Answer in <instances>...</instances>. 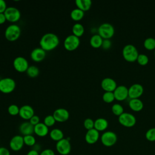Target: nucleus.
I'll use <instances>...</instances> for the list:
<instances>
[{"instance_id":"nucleus-20","label":"nucleus","mask_w":155,"mask_h":155,"mask_svg":"<svg viewBox=\"0 0 155 155\" xmlns=\"http://www.w3.org/2000/svg\"><path fill=\"white\" fill-rule=\"evenodd\" d=\"M19 131L24 136L31 135L34 133V126L29 121L24 122L19 125Z\"/></svg>"},{"instance_id":"nucleus-6","label":"nucleus","mask_w":155,"mask_h":155,"mask_svg":"<svg viewBox=\"0 0 155 155\" xmlns=\"http://www.w3.org/2000/svg\"><path fill=\"white\" fill-rule=\"evenodd\" d=\"M97 31L103 39H110L114 34V28L112 24L105 22L99 25Z\"/></svg>"},{"instance_id":"nucleus-12","label":"nucleus","mask_w":155,"mask_h":155,"mask_svg":"<svg viewBox=\"0 0 155 155\" xmlns=\"http://www.w3.org/2000/svg\"><path fill=\"white\" fill-rule=\"evenodd\" d=\"M24 145V137L22 135H15L9 142V147L13 151H20Z\"/></svg>"},{"instance_id":"nucleus-41","label":"nucleus","mask_w":155,"mask_h":155,"mask_svg":"<svg viewBox=\"0 0 155 155\" xmlns=\"http://www.w3.org/2000/svg\"><path fill=\"white\" fill-rule=\"evenodd\" d=\"M29 122L33 125L35 126L36 125L38 124L40 122V119L39 117L37 115H34L30 120Z\"/></svg>"},{"instance_id":"nucleus-14","label":"nucleus","mask_w":155,"mask_h":155,"mask_svg":"<svg viewBox=\"0 0 155 155\" xmlns=\"http://www.w3.org/2000/svg\"><path fill=\"white\" fill-rule=\"evenodd\" d=\"M143 92V86L138 83L131 85L128 88V96L130 99L139 98Z\"/></svg>"},{"instance_id":"nucleus-10","label":"nucleus","mask_w":155,"mask_h":155,"mask_svg":"<svg viewBox=\"0 0 155 155\" xmlns=\"http://www.w3.org/2000/svg\"><path fill=\"white\" fill-rule=\"evenodd\" d=\"M4 13L7 21L11 22L18 21L21 16L20 11L15 7H8Z\"/></svg>"},{"instance_id":"nucleus-3","label":"nucleus","mask_w":155,"mask_h":155,"mask_svg":"<svg viewBox=\"0 0 155 155\" xmlns=\"http://www.w3.org/2000/svg\"><path fill=\"white\" fill-rule=\"evenodd\" d=\"M21 33V28L16 24L8 25L5 30V38L9 41H15L20 36Z\"/></svg>"},{"instance_id":"nucleus-24","label":"nucleus","mask_w":155,"mask_h":155,"mask_svg":"<svg viewBox=\"0 0 155 155\" xmlns=\"http://www.w3.org/2000/svg\"><path fill=\"white\" fill-rule=\"evenodd\" d=\"M75 4L77 8L83 12H86L89 10L91 8L92 2L91 0H76L75 1Z\"/></svg>"},{"instance_id":"nucleus-13","label":"nucleus","mask_w":155,"mask_h":155,"mask_svg":"<svg viewBox=\"0 0 155 155\" xmlns=\"http://www.w3.org/2000/svg\"><path fill=\"white\" fill-rule=\"evenodd\" d=\"M53 116L56 122H64L68 119L70 114L67 110L63 108H59L54 111Z\"/></svg>"},{"instance_id":"nucleus-38","label":"nucleus","mask_w":155,"mask_h":155,"mask_svg":"<svg viewBox=\"0 0 155 155\" xmlns=\"http://www.w3.org/2000/svg\"><path fill=\"white\" fill-rule=\"evenodd\" d=\"M94 121L91 118H87L84 121V127L87 130L94 128Z\"/></svg>"},{"instance_id":"nucleus-4","label":"nucleus","mask_w":155,"mask_h":155,"mask_svg":"<svg viewBox=\"0 0 155 155\" xmlns=\"http://www.w3.org/2000/svg\"><path fill=\"white\" fill-rule=\"evenodd\" d=\"M16 87V82L11 78H4L0 79V91L8 94L13 92Z\"/></svg>"},{"instance_id":"nucleus-15","label":"nucleus","mask_w":155,"mask_h":155,"mask_svg":"<svg viewBox=\"0 0 155 155\" xmlns=\"http://www.w3.org/2000/svg\"><path fill=\"white\" fill-rule=\"evenodd\" d=\"M99 137V132L95 128H93L87 130L85 135V140L87 143L92 145L97 142Z\"/></svg>"},{"instance_id":"nucleus-32","label":"nucleus","mask_w":155,"mask_h":155,"mask_svg":"<svg viewBox=\"0 0 155 155\" xmlns=\"http://www.w3.org/2000/svg\"><path fill=\"white\" fill-rule=\"evenodd\" d=\"M111 111L115 115L119 116L124 113V108L121 104L115 103L111 107Z\"/></svg>"},{"instance_id":"nucleus-19","label":"nucleus","mask_w":155,"mask_h":155,"mask_svg":"<svg viewBox=\"0 0 155 155\" xmlns=\"http://www.w3.org/2000/svg\"><path fill=\"white\" fill-rule=\"evenodd\" d=\"M45 56L46 51L41 47L34 48L30 53V58L35 62H41L45 58Z\"/></svg>"},{"instance_id":"nucleus-25","label":"nucleus","mask_w":155,"mask_h":155,"mask_svg":"<svg viewBox=\"0 0 155 155\" xmlns=\"http://www.w3.org/2000/svg\"><path fill=\"white\" fill-rule=\"evenodd\" d=\"M50 137L51 139L55 142H58L64 139V133L61 129L53 128L49 133Z\"/></svg>"},{"instance_id":"nucleus-23","label":"nucleus","mask_w":155,"mask_h":155,"mask_svg":"<svg viewBox=\"0 0 155 155\" xmlns=\"http://www.w3.org/2000/svg\"><path fill=\"white\" fill-rule=\"evenodd\" d=\"M128 105L130 108L135 111H139L143 107V103L139 98L130 99Z\"/></svg>"},{"instance_id":"nucleus-21","label":"nucleus","mask_w":155,"mask_h":155,"mask_svg":"<svg viewBox=\"0 0 155 155\" xmlns=\"http://www.w3.org/2000/svg\"><path fill=\"white\" fill-rule=\"evenodd\" d=\"M34 133L39 137H45L49 133V129L43 122H39L34 126Z\"/></svg>"},{"instance_id":"nucleus-40","label":"nucleus","mask_w":155,"mask_h":155,"mask_svg":"<svg viewBox=\"0 0 155 155\" xmlns=\"http://www.w3.org/2000/svg\"><path fill=\"white\" fill-rule=\"evenodd\" d=\"M39 155H55L54 151L50 148H46L39 153Z\"/></svg>"},{"instance_id":"nucleus-27","label":"nucleus","mask_w":155,"mask_h":155,"mask_svg":"<svg viewBox=\"0 0 155 155\" xmlns=\"http://www.w3.org/2000/svg\"><path fill=\"white\" fill-rule=\"evenodd\" d=\"M84 16V12L79 9L78 8H74L70 13L71 18L74 21H79L81 20Z\"/></svg>"},{"instance_id":"nucleus-45","label":"nucleus","mask_w":155,"mask_h":155,"mask_svg":"<svg viewBox=\"0 0 155 155\" xmlns=\"http://www.w3.org/2000/svg\"><path fill=\"white\" fill-rule=\"evenodd\" d=\"M26 155H39V153L34 150H33V149H31L29 151L27 152Z\"/></svg>"},{"instance_id":"nucleus-2","label":"nucleus","mask_w":155,"mask_h":155,"mask_svg":"<svg viewBox=\"0 0 155 155\" xmlns=\"http://www.w3.org/2000/svg\"><path fill=\"white\" fill-rule=\"evenodd\" d=\"M124 58L128 62H134L137 60L139 53L137 48L133 44H128L122 49Z\"/></svg>"},{"instance_id":"nucleus-42","label":"nucleus","mask_w":155,"mask_h":155,"mask_svg":"<svg viewBox=\"0 0 155 155\" xmlns=\"http://www.w3.org/2000/svg\"><path fill=\"white\" fill-rule=\"evenodd\" d=\"M7 6L5 1L0 0V13H4L7 9Z\"/></svg>"},{"instance_id":"nucleus-9","label":"nucleus","mask_w":155,"mask_h":155,"mask_svg":"<svg viewBox=\"0 0 155 155\" xmlns=\"http://www.w3.org/2000/svg\"><path fill=\"white\" fill-rule=\"evenodd\" d=\"M80 45V39L78 37L72 35H68L64 41V47L68 51L75 50Z\"/></svg>"},{"instance_id":"nucleus-26","label":"nucleus","mask_w":155,"mask_h":155,"mask_svg":"<svg viewBox=\"0 0 155 155\" xmlns=\"http://www.w3.org/2000/svg\"><path fill=\"white\" fill-rule=\"evenodd\" d=\"M102 42L103 38L99 34L93 35L90 39V44L93 48H99L102 46Z\"/></svg>"},{"instance_id":"nucleus-22","label":"nucleus","mask_w":155,"mask_h":155,"mask_svg":"<svg viewBox=\"0 0 155 155\" xmlns=\"http://www.w3.org/2000/svg\"><path fill=\"white\" fill-rule=\"evenodd\" d=\"M108 126V120L103 117L97 118L94 120V128L99 131H103L105 130Z\"/></svg>"},{"instance_id":"nucleus-28","label":"nucleus","mask_w":155,"mask_h":155,"mask_svg":"<svg viewBox=\"0 0 155 155\" xmlns=\"http://www.w3.org/2000/svg\"><path fill=\"white\" fill-rule=\"evenodd\" d=\"M84 26L80 23H76L73 25L72 27V33L73 35L79 38L82 36L84 33Z\"/></svg>"},{"instance_id":"nucleus-34","label":"nucleus","mask_w":155,"mask_h":155,"mask_svg":"<svg viewBox=\"0 0 155 155\" xmlns=\"http://www.w3.org/2000/svg\"><path fill=\"white\" fill-rule=\"evenodd\" d=\"M145 138L150 142L155 141V127L151 128L146 131Z\"/></svg>"},{"instance_id":"nucleus-46","label":"nucleus","mask_w":155,"mask_h":155,"mask_svg":"<svg viewBox=\"0 0 155 155\" xmlns=\"http://www.w3.org/2000/svg\"><path fill=\"white\" fill-rule=\"evenodd\" d=\"M41 147L39 144H38V143H36L33 147V150L40 153L41 151Z\"/></svg>"},{"instance_id":"nucleus-33","label":"nucleus","mask_w":155,"mask_h":155,"mask_svg":"<svg viewBox=\"0 0 155 155\" xmlns=\"http://www.w3.org/2000/svg\"><path fill=\"white\" fill-rule=\"evenodd\" d=\"M102 99L106 103H111L115 99L114 93L111 91H105L102 95Z\"/></svg>"},{"instance_id":"nucleus-29","label":"nucleus","mask_w":155,"mask_h":155,"mask_svg":"<svg viewBox=\"0 0 155 155\" xmlns=\"http://www.w3.org/2000/svg\"><path fill=\"white\" fill-rule=\"evenodd\" d=\"M26 73L28 76L31 78H34L38 76L39 73V70L36 66L31 65L28 67V69L26 71Z\"/></svg>"},{"instance_id":"nucleus-1","label":"nucleus","mask_w":155,"mask_h":155,"mask_svg":"<svg viewBox=\"0 0 155 155\" xmlns=\"http://www.w3.org/2000/svg\"><path fill=\"white\" fill-rule=\"evenodd\" d=\"M59 43V38L56 34L53 33H47L44 34L39 41L41 48L45 51L54 50L58 47Z\"/></svg>"},{"instance_id":"nucleus-5","label":"nucleus","mask_w":155,"mask_h":155,"mask_svg":"<svg viewBox=\"0 0 155 155\" xmlns=\"http://www.w3.org/2000/svg\"><path fill=\"white\" fill-rule=\"evenodd\" d=\"M117 134L112 131H106L104 132L101 136L102 143L107 147L113 146L117 142Z\"/></svg>"},{"instance_id":"nucleus-44","label":"nucleus","mask_w":155,"mask_h":155,"mask_svg":"<svg viewBox=\"0 0 155 155\" xmlns=\"http://www.w3.org/2000/svg\"><path fill=\"white\" fill-rule=\"evenodd\" d=\"M7 21L4 13H0V24H4Z\"/></svg>"},{"instance_id":"nucleus-8","label":"nucleus","mask_w":155,"mask_h":155,"mask_svg":"<svg viewBox=\"0 0 155 155\" xmlns=\"http://www.w3.org/2000/svg\"><path fill=\"white\" fill-rule=\"evenodd\" d=\"M119 122L125 127H132L136 123V117L131 113L124 112L122 114L118 116Z\"/></svg>"},{"instance_id":"nucleus-18","label":"nucleus","mask_w":155,"mask_h":155,"mask_svg":"<svg viewBox=\"0 0 155 155\" xmlns=\"http://www.w3.org/2000/svg\"><path fill=\"white\" fill-rule=\"evenodd\" d=\"M19 116L24 120H30L34 115L33 108L28 105H24L19 108Z\"/></svg>"},{"instance_id":"nucleus-30","label":"nucleus","mask_w":155,"mask_h":155,"mask_svg":"<svg viewBox=\"0 0 155 155\" xmlns=\"http://www.w3.org/2000/svg\"><path fill=\"white\" fill-rule=\"evenodd\" d=\"M144 47L149 50L155 49V38L152 37L147 38L143 42Z\"/></svg>"},{"instance_id":"nucleus-31","label":"nucleus","mask_w":155,"mask_h":155,"mask_svg":"<svg viewBox=\"0 0 155 155\" xmlns=\"http://www.w3.org/2000/svg\"><path fill=\"white\" fill-rule=\"evenodd\" d=\"M24 145L28 147H33L36 143V140L33 134L24 136Z\"/></svg>"},{"instance_id":"nucleus-17","label":"nucleus","mask_w":155,"mask_h":155,"mask_svg":"<svg viewBox=\"0 0 155 155\" xmlns=\"http://www.w3.org/2000/svg\"><path fill=\"white\" fill-rule=\"evenodd\" d=\"M101 87L105 91L113 92L117 87L116 82L111 78H104L101 83Z\"/></svg>"},{"instance_id":"nucleus-11","label":"nucleus","mask_w":155,"mask_h":155,"mask_svg":"<svg viewBox=\"0 0 155 155\" xmlns=\"http://www.w3.org/2000/svg\"><path fill=\"white\" fill-rule=\"evenodd\" d=\"M15 69L20 73L26 72L29 65L28 61L22 56H18L15 58L13 62Z\"/></svg>"},{"instance_id":"nucleus-47","label":"nucleus","mask_w":155,"mask_h":155,"mask_svg":"<svg viewBox=\"0 0 155 155\" xmlns=\"http://www.w3.org/2000/svg\"><path fill=\"white\" fill-rule=\"evenodd\" d=\"M154 56H155V51H154Z\"/></svg>"},{"instance_id":"nucleus-7","label":"nucleus","mask_w":155,"mask_h":155,"mask_svg":"<svg viewBox=\"0 0 155 155\" xmlns=\"http://www.w3.org/2000/svg\"><path fill=\"white\" fill-rule=\"evenodd\" d=\"M56 150L61 155H68L71 150V145L70 140L67 138H64L56 143Z\"/></svg>"},{"instance_id":"nucleus-16","label":"nucleus","mask_w":155,"mask_h":155,"mask_svg":"<svg viewBox=\"0 0 155 155\" xmlns=\"http://www.w3.org/2000/svg\"><path fill=\"white\" fill-rule=\"evenodd\" d=\"M113 93L116 99L124 101L128 96V88L125 85H119L117 86Z\"/></svg>"},{"instance_id":"nucleus-37","label":"nucleus","mask_w":155,"mask_h":155,"mask_svg":"<svg viewBox=\"0 0 155 155\" xmlns=\"http://www.w3.org/2000/svg\"><path fill=\"white\" fill-rule=\"evenodd\" d=\"M19 108L17 105L12 104L8 106V112L12 116H16L19 114Z\"/></svg>"},{"instance_id":"nucleus-39","label":"nucleus","mask_w":155,"mask_h":155,"mask_svg":"<svg viewBox=\"0 0 155 155\" xmlns=\"http://www.w3.org/2000/svg\"><path fill=\"white\" fill-rule=\"evenodd\" d=\"M111 46V41L109 39H103V42H102V47L105 49V50H107L108 48H110Z\"/></svg>"},{"instance_id":"nucleus-43","label":"nucleus","mask_w":155,"mask_h":155,"mask_svg":"<svg viewBox=\"0 0 155 155\" xmlns=\"http://www.w3.org/2000/svg\"><path fill=\"white\" fill-rule=\"evenodd\" d=\"M0 155H10V152L7 148L0 147Z\"/></svg>"},{"instance_id":"nucleus-35","label":"nucleus","mask_w":155,"mask_h":155,"mask_svg":"<svg viewBox=\"0 0 155 155\" xmlns=\"http://www.w3.org/2000/svg\"><path fill=\"white\" fill-rule=\"evenodd\" d=\"M136 61H137L139 64L141 65H145L148 64L149 61V58L148 56L146 55L145 54L140 53V54H139Z\"/></svg>"},{"instance_id":"nucleus-36","label":"nucleus","mask_w":155,"mask_h":155,"mask_svg":"<svg viewBox=\"0 0 155 155\" xmlns=\"http://www.w3.org/2000/svg\"><path fill=\"white\" fill-rule=\"evenodd\" d=\"M43 123L48 127H51L55 124L56 120L53 115H48L45 117Z\"/></svg>"},{"instance_id":"nucleus-48","label":"nucleus","mask_w":155,"mask_h":155,"mask_svg":"<svg viewBox=\"0 0 155 155\" xmlns=\"http://www.w3.org/2000/svg\"><path fill=\"white\" fill-rule=\"evenodd\" d=\"M80 155H84V154H80Z\"/></svg>"}]
</instances>
